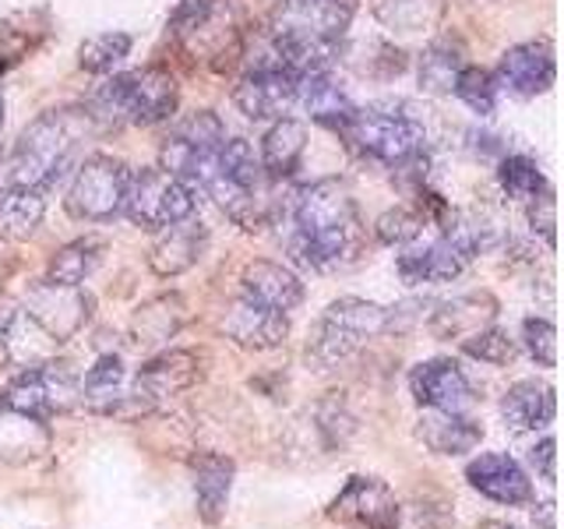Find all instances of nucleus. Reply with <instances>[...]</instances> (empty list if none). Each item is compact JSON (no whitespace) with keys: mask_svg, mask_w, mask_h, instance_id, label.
<instances>
[{"mask_svg":"<svg viewBox=\"0 0 564 529\" xmlns=\"http://www.w3.org/2000/svg\"><path fill=\"white\" fill-rule=\"evenodd\" d=\"M352 14H357L352 0H279L269 25L272 57L296 78L332 71Z\"/></svg>","mask_w":564,"mask_h":529,"instance_id":"f03ea898","label":"nucleus"},{"mask_svg":"<svg viewBox=\"0 0 564 529\" xmlns=\"http://www.w3.org/2000/svg\"><path fill=\"white\" fill-rule=\"evenodd\" d=\"M498 184L508 198H516V202H529V198H536L540 191L551 187L543 170L529 155H508L498 166Z\"/></svg>","mask_w":564,"mask_h":529,"instance_id":"f704fd0d","label":"nucleus"},{"mask_svg":"<svg viewBox=\"0 0 564 529\" xmlns=\"http://www.w3.org/2000/svg\"><path fill=\"white\" fill-rule=\"evenodd\" d=\"M410 392L423 410L466 413L476 402V392H473L469 378L463 375V367L448 357H434V360L416 364L410 375Z\"/></svg>","mask_w":564,"mask_h":529,"instance_id":"f3484780","label":"nucleus"},{"mask_svg":"<svg viewBox=\"0 0 564 529\" xmlns=\"http://www.w3.org/2000/svg\"><path fill=\"white\" fill-rule=\"evenodd\" d=\"M184 325V300L181 296H159L149 300L145 307H138L134 322H131V339L141 349H152V346H166L176 332Z\"/></svg>","mask_w":564,"mask_h":529,"instance_id":"c85d7f7f","label":"nucleus"},{"mask_svg":"<svg viewBox=\"0 0 564 529\" xmlns=\"http://www.w3.org/2000/svg\"><path fill=\"white\" fill-rule=\"evenodd\" d=\"M198 191H191L181 176L166 173L163 166H145V170H131V184H128V202H123V216L134 226L159 234L170 223H181L194 216L198 208Z\"/></svg>","mask_w":564,"mask_h":529,"instance_id":"9d476101","label":"nucleus"},{"mask_svg":"<svg viewBox=\"0 0 564 529\" xmlns=\"http://www.w3.org/2000/svg\"><path fill=\"white\" fill-rule=\"evenodd\" d=\"M463 67H466L463 46L452 43V40H434L427 50L420 53V88L423 93L445 96L455 88V78Z\"/></svg>","mask_w":564,"mask_h":529,"instance_id":"2f4dec72","label":"nucleus"},{"mask_svg":"<svg viewBox=\"0 0 564 529\" xmlns=\"http://www.w3.org/2000/svg\"><path fill=\"white\" fill-rule=\"evenodd\" d=\"M388 332V311L360 296H339L317 317L307 343V360L317 370L339 367L352 353H360L370 339Z\"/></svg>","mask_w":564,"mask_h":529,"instance_id":"0eeeda50","label":"nucleus"},{"mask_svg":"<svg viewBox=\"0 0 564 529\" xmlns=\"http://www.w3.org/2000/svg\"><path fill=\"white\" fill-rule=\"evenodd\" d=\"M296 106L304 114H311V120L328 123V128H339V123L352 114V99L332 71L300 75L296 78Z\"/></svg>","mask_w":564,"mask_h":529,"instance_id":"393cba45","label":"nucleus"},{"mask_svg":"<svg viewBox=\"0 0 564 529\" xmlns=\"http://www.w3.org/2000/svg\"><path fill=\"white\" fill-rule=\"evenodd\" d=\"M335 131L346 138V145L357 155L375 159V163H384L392 170L405 159L420 155L423 141H427V128L405 102L352 106V114Z\"/></svg>","mask_w":564,"mask_h":529,"instance_id":"423d86ee","label":"nucleus"},{"mask_svg":"<svg viewBox=\"0 0 564 529\" xmlns=\"http://www.w3.org/2000/svg\"><path fill=\"white\" fill-rule=\"evenodd\" d=\"M205 378V360L191 349H163L159 357H152L145 367L134 375V392L138 399L155 410L163 399H173L187 392Z\"/></svg>","mask_w":564,"mask_h":529,"instance_id":"2eb2a0df","label":"nucleus"},{"mask_svg":"<svg viewBox=\"0 0 564 529\" xmlns=\"http://www.w3.org/2000/svg\"><path fill=\"white\" fill-rule=\"evenodd\" d=\"M43 216H46V194L4 184V191H0V237L25 240L35 234Z\"/></svg>","mask_w":564,"mask_h":529,"instance_id":"7c9ffc66","label":"nucleus"},{"mask_svg":"<svg viewBox=\"0 0 564 529\" xmlns=\"http://www.w3.org/2000/svg\"><path fill=\"white\" fill-rule=\"evenodd\" d=\"M205 251H208V229L198 216H187L181 223H170L159 229V237L149 251V269L159 279H176L187 269H194Z\"/></svg>","mask_w":564,"mask_h":529,"instance_id":"6ab92c4d","label":"nucleus"},{"mask_svg":"<svg viewBox=\"0 0 564 529\" xmlns=\"http://www.w3.org/2000/svg\"><path fill=\"white\" fill-rule=\"evenodd\" d=\"M370 11H375V18L388 32L416 35V32H431L445 22L448 4L445 0H375Z\"/></svg>","mask_w":564,"mask_h":529,"instance_id":"cd10ccee","label":"nucleus"},{"mask_svg":"<svg viewBox=\"0 0 564 529\" xmlns=\"http://www.w3.org/2000/svg\"><path fill=\"white\" fill-rule=\"evenodd\" d=\"M529 466H533L546 484H554L557 481V441L543 438L540 445L529 449Z\"/></svg>","mask_w":564,"mask_h":529,"instance_id":"79ce46f5","label":"nucleus"},{"mask_svg":"<svg viewBox=\"0 0 564 529\" xmlns=\"http://www.w3.org/2000/svg\"><path fill=\"white\" fill-rule=\"evenodd\" d=\"M416 434L434 455H466L484 441L480 420L452 410H423L416 420Z\"/></svg>","mask_w":564,"mask_h":529,"instance_id":"5701e85b","label":"nucleus"},{"mask_svg":"<svg viewBox=\"0 0 564 529\" xmlns=\"http://www.w3.org/2000/svg\"><path fill=\"white\" fill-rule=\"evenodd\" d=\"M463 353H469L473 360H484V364H494V367H505L516 360V339L498 328V325H487V328H476L473 335L463 339Z\"/></svg>","mask_w":564,"mask_h":529,"instance_id":"e433bc0d","label":"nucleus"},{"mask_svg":"<svg viewBox=\"0 0 564 529\" xmlns=\"http://www.w3.org/2000/svg\"><path fill=\"white\" fill-rule=\"evenodd\" d=\"M4 184H8V181H4V170H0V191H4Z\"/></svg>","mask_w":564,"mask_h":529,"instance_id":"a18cd8bd","label":"nucleus"},{"mask_svg":"<svg viewBox=\"0 0 564 529\" xmlns=\"http://www.w3.org/2000/svg\"><path fill=\"white\" fill-rule=\"evenodd\" d=\"M533 519L540 522V529H554V505H551V501L540 505V508L533 511Z\"/></svg>","mask_w":564,"mask_h":529,"instance_id":"37998d69","label":"nucleus"},{"mask_svg":"<svg viewBox=\"0 0 564 529\" xmlns=\"http://www.w3.org/2000/svg\"><path fill=\"white\" fill-rule=\"evenodd\" d=\"M181 102V88L176 78L163 67H141L128 71V75H113L110 82H102L93 96H88L85 114L93 120V128L110 131L134 123V128H152L163 123L176 114Z\"/></svg>","mask_w":564,"mask_h":529,"instance_id":"20e7f679","label":"nucleus"},{"mask_svg":"<svg viewBox=\"0 0 564 529\" xmlns=\"http://www.w3.org/2000/svg\"><path fill=\"white\" fill-rule=\"evenodd\" d=\"M240 293L258 300V304L293 314L300 304H304V282L293 269L279 261H251L240 276Z\"/></svg>","mask_w":564,"mask_h":529,"instance_id":"4be33fe9","label":"nucleus"},{"mask_svg":"<svg viewBox=\"0 0 564 529\" xmlns=\"http://www.w3.org/2000/svg\"><path fill=\"white\" fill-rule=\"evenodd\" d=\"M223 141H226L223 120L212 110H198V114L184 117L170 131L163 149H159V166L173 176H181L191 191H198L208 184L212 170H216Z\"/></svg>","mask_w":564,"mask_h":529,"instance_id":"6e6552de","label":"nucleus"},{"mask_svg":"<svg viewBox=\"0 0 564 529\" xmlns=\"http://www.w3.org/2000/svg\"><path fill=\"white\" fill-rule=\"evenodd\" d=\"M128 184H131V170L120 159L96 152L70 170V187L64 205L82 223H110L123 212Z\"/></svg>","mask_w":564,"mask_h":529,"instance_id":"1a4fd4ad","label":"nucleus"},{"mask_svg":"<svg viewBox=\"0 0 564 529\" xmlns=\"http://www.w3.org/2000/svg\"><path fill=\"white\" fill-rule=\"evenodd\" d=\"M480 529H519V526H511V522H501V519H487Z\"/></svg>","mask_w":564,"mask_h":529,"instance_id":"c03bdc74","label":"nucleus"},{"mask_svg":"<svg viewBox=\"0 0 564 529\" xmlns=\"http://www.w3.org/2000/svg\"><path fill=\"white\" fill-rule=\"evenodd\" d=\"M237 463L219 452H198L191 458V481H194V501H198V519L216 526L226 516L229 490H234Z\"/></svg>","mask_w":564,"mask_h":529,"instance_id":"412c9836","label":"nucleus"},{"mask_svg":"<svg viewBox=\"0 0 564 529\" xmlns=\"http://www.w3.org/2000/svg\"><path fill=\"white\" fill-rule=\"evenodd\" d=\"M328 516L349 529H395L399 501L378 476H349L339 498L328 505Z\"/></svg>","mask_w":564,"mask_h":529,"instance_id":"ddd939ff","label":"nucleus"},{"mask_svg":"<svg viewBox=\"0 0 564 529\" xmlns=\"http://www.w3.org/2000/svg\"><path fill=\"white\" fill-rule=\"evenodd\" d=\"M423 229H427V212L423 208H392L375 223L378 240L392 244V247L413 244L416 237H423Z\"/></svg>","mask_w":564,"mask_h":529,"instance_id":"4c0bfd02","label":"nucleus"},{"mask_svg":"<svg viewBox=\"0 0 564 529\" xmlns=\"http://www.w3.org/2000/svg\"><path fill=\"white\" fill-rule=\"evenodd\" d=\"M525 219L529 229L543 237L546 247H554V226H557V202H554V187L540 191L536 198L525 202Z\"/></svg>","mask_w":564,"mask_h":529,"instance_id":"a19ab883","label":"nucleus"},{"mask_svg":"<svg viewBox=\"0 0 564 529\" xmlns=\"http://www.w3.org/2000/svg\"><path fill=\"white\" fill-rule=\"evenodd\" d=\"M364 247V229L352 194L343 181L325 176L293 194L286 255L300 269L335 272L357 261Z\"/></svg>","mask_w":564,"mask_h":529,"instance_id":"f257e3e1","label":"nucleus"},{"mask_svg":"<svg viewBox=\"0 0 564 529\" xmlns=\"http://www.w3.org/2000/svg\"><path fill=\"white\" fill-rule=\"evenodd\" d=\"M557 78V61H554V46L546 40H533V43H519L505 50V57L498 64V88H505L508 96L516 99H533L543 96L546 88Z\"/></svg>","mask_w":564,"mask_h":529,"instance_id":"4468645a","label":"nucleus"},{"mask_svg":"<svg viewBox=\"0 0 564 529\" xmlns=\"http://www.w3.org/2000/svg\"><path fill=\"white\" fill-rule=\"evenodd\" d=\"M466 481L473 490H480L484 498L519 508V505H533V481L529 473L511 458L508 452H484L476 455L473 463L466 466Z\"/></svg>","mask_w":564,"mask_h":529,"instance_id":"a211bd4d","label":"nucleus"},{"mask_svg":"<svg viewBox=\"0 0 564 529\" xmlns=\"http://www.w3.org/2000/svg\"><path fill=\"white\" fill-rule=\"evenodd\" d=\"M484 247H490V226L476 212H448L437 237L431 240L416 237L413 244L402 247L399 276L410 287H420V282H448L455 276H463Z\"/></svg>","mask_w":564,"mask_h":529,"instance_id":"39448f33","label":"nucleus"},{"mask_svg":"<svg viewBox=\"0 0 564 529\" xmlns=\"http://www.w3.org/2000/svg\"><path fill=\"white\" fill-rule=\"evenodd\" d=\"M223 332L243 349H275L290 335V314L272 311L240 293L223 317Z\"/></svg>","mask_w":564,"mask_h":529,"instance_id":"aec40b11","label":"nucleus"},{"mask_svg":"<svg viewBox=\"0 0 564 529\" xmlns=\"http://www.w3.org/2000/svg\"><path fill=\"white\" fill-rule=\"evenodd\" d=\"M452 93L480 117H490L494 110H498V82H494V75L484 67H463V71H458Z\"/></svg>","mask_w":564,"mask_h":529,"instance_id":"c9c22d12","label":"nucleus"},{"mask_svg":"<svg viewBox=\"0 0 564 529\" xmlns=\"http://www.w3.org/2000/svg\"><path fill=\"white\" fill-rule=\"evenodd\" d=\"M106 258V240L102 237H82L61 247L46 264V282L53 287H82Z\"/></svg>","mask_w":564,"mask_h":529,"instance_id":"c756f323","label":"nucleus"},{"mask_svg":"<svg viewBox=\"0 0 564 529\" xmlns=\"http://www.w3.org/2000/svg\"><path fill=\"white\" fill-rule=\"evenodd\" d=\"M522 346L540 367H557V328L546 317H525L522 322Z\"/></svg>","mask_w":564,"mask_h":529,"instance_id":"ea45409f","label":"nucleus"},{"mask_svg":"<svg viewBox=\"0 0 564 529\" xmlns=\"http://www.w3.org/2000/svg\"><path fill=\"white\" fill-rule=\"evenodd\" d=\"M93 128L85 110H46L18 134L8 159H0L4 181L11 187H29L50 194L78 166V145Z\"/></svg>","mask_w":564,"mask_h":529,"instance_id":"7ed1b4c3","label":"nucleus"},{"mask_svg":"<svg viewBox=\"0 0 564 529\" xmlns=\"http://www.w3.org/2000/svg\"><path fill=\"white\" fill-rule=\"evenodd\" d=\"M307 152V128L293 117H279L269 134L261 138V173L272 176V181H282V176H293L300 159Z\"/></svg>","mask_w":564,"mask_h":529,"instance_id":"a878e982","label":"nucleus"},{"mask_svg":"<svg viewBox=\"0 0 564 529\" xmlns=\"http://www.w3.org/2000/svg\"><path fill=\"white\" fill-rule=\"evenodd\" d=\"M234 102L251 120H279L296 106V75L272 57L269 43L247 64L243 78L234 88Z\"/></svg>","mask_w":564,"mask_h":529,"instance_id":"9b49d317","label":"nucleus"},{"mask_svg":"<svg viewBox=\"0 0 564 529\" xmlns=\"http://www.w3.org/2000/svg\"><path fill=\"white\" fill-rule=\"evenodd\" d=\"M494 314V300L490 296H458L441 304V311L431 314V328L448 339V335H473L476 328H484V322H490Z\"/></svg>","mask_w":564,"mask_h":529,"instance_id":"473e14b6","label":"nucleus"},{"mask_svg":"<svg viewBox=\"0 0 564 529\" xmlns=\"http://www.w3.org/2000/svg\"><path fill=\"white\" fill-rule=\"evenodd\" d=\"M50 423L0 406V463H29L50 449Z\"/></svg>","mask_w":564,"mask_h":529,"instance_id":"bb28decb","label":"nucleus"},{"mask_svg":"<svg viewBox=\"0 0 564 529\" xmlns=\"http://www.w3.org/2000/svg\"><path fill=\"white\" fill-rule=\"evenodd\" d=\"M88 311H93V300L82 293V287H53L46 279L32 290L25 304V314L57 346L78 335V328L88 322Z\"/></svg>","mask_w":564,"mask_h":529,"instance_id":"dca6fc26","label":"nucleus"},{"mask_svg":"<svg viewBox=\"0 0 564 529\" xmlns=\"http://www.w3.org/2000/svg\"><path fill=\"white\" fill-rule=\"evenodd\" d=\"M134 40L128 32H102L85 40L78 50V64L88 71V75H110L117 64H123V57L131 53Z\"/></svg>","mask_w":564,"mask_h":529,"instance_id":"72a5a7b5","label":"nucleus"},{"mask_svg":"<svg viewBox=\"0 0 564 529\" xmlns=\"http://www.w3.org/2000/svg\"><path fill=\"white\" fill-rule=\"evenodd\" d=\"M75 399H78V378L70 375L67 367L46 360V364H35V367H22V375L4 388L0 406L50 420V417L70 410Z\"/></svg>","mask_w":564,"mask_h":529,"instance_id":"f8f14e48","label":"nucleus"},{"mask_svg":"<svg viewBox=\"0 0 564 529\" xmlns=\"http://www.w3.org/2000/svg\"><path fill=\"white\" fill-rule=\"evenodd\" d=\"M554 413H557L554 388L546 381H536V378L516 381L505 392V402H501V417L508 423V431H516V434L551 428Z\"/></svg>","mask_w":564,"mask_h":529,"instance_id":"b1692460","label":"nucleus"},{"mask_svg":"<svg viewBox=\"0 0 564 529\" xmlns=\"http://www.w3.org/2000/svg\"><path fill=\"white\" fill-rule=\"evenodd\" d=\"M395 529H452L448 505L441 498H427V494H416L410 501H399V516Z\"/></svg>","mask_w":564,"mask_h":529,"instance_id":"58836bf2","label":"nucleus"}]
</instances>
